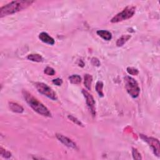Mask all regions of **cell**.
Masks as SVG:
<instances>
[{"label":"cell","instance_id":"cell-8","mask_svg":"<svg viewBox=\"0 0 160 160\" xmlns=\"http://www.w3.org/2000/svg\"><path fill=\"white\" fill-rule=\"evenodd\" d=\"M56 136L58 140L61 141L64 145L69 148H72V149L74 150H78V147H77V145H76L75 142H73L72 140H70L68 137H66V136H64L61 134H56Z\"/></svg>","mask_w":160,"mask_h":160},{"label":"cell","instance_id":"cell-16","mask_svg":"<svg viewBox=\"0 0 160 160\" xmlns=\"http://www.w3.org/2000/svg\"><path fill=\"white\" fill-rule=\"evenodd\" d=\"M103 83L102 81H98L96 84V90L97 93H98L99 96L101 97L104 96V93H103Z\"/></svg>","mask_w":160,"mask_h":160},{"label":"cell","instance_id":"cell-14","mask_svg":"<svg viewBox=\"0 0 160 160\" xmlns=\"http://www.w3.org/2000/svg\"><path fill=\"white\" fill-rule=\"evenodd\" d=\"M29 60H30L31 61L34 62H37V63H40L42 62L43 61V58L39 54H31L29 55L27 57Z\"/></svg>","mask_w":160,"mask_h":160},{"label":"cell","instance_id":"cell-18","mask_svg":"<svg viewBox=\"0 0 160 160\" xmlns=\"http://www.w3.org/2000/svg\"><path fill=\"white\" fill-rule=\"evenodd\" d=\"M126 70L128 74L131 75L136 76V75H138L139 73V71L138 70V69H136L134 67H128Z\"/></svg>","mask_w":160,"mask_h":160},{"label":"cell","instance_id":"cell-20","mask_svg":"<svg viewBox=\"0 0 160 160\" xmlns=\"http://www.w3.org/2000/svg\"><path fill=\"white\" fill-rule=\"evenodd\" d=\"M132 155H133V158L134 159H142L141 154L139 153V151L135 149V148H133Z\"/></svg>","mask_w":160,"mask_h":160},{"label":"cell","instance_id":"cell-17","mask_svg":"<svg viewBox=\"0 0 160 160\" xmlns=\"http://www.w3.org/2000/svg\"><path fill=\"white\" fill-rule=\"evenodd\" d=\"M0 155L5 158H9L11 156V153L9 151L3 149V147L0 148Z\"/></svg>","mask_w":160,"mask_h":160},{"label":"cell","instance_id":"cell-4","mask_svg":"<svg viewBox=\"0 0 160 160\" xmlns=\"http://www.w3.org/2000/svg\"><path fill=\"white\" fill-rule=\"evenodd\" d=\"M135 11L136 7H133V6H131V7L129 6V7L124 8L121 12L117 14L113 18L111 22L113 23H116L124 20H127L133 16L135 13Z\"/></svg>","mask_w":160,"mask_h":160},{"label":"cell","instance_id":"cell-6","mask_svg":"<svg viewBox=\"0 0 160 160\" xmlns=\"http://www.w3.org/2000/svg\"><path fill=\"white\" fill-rule=\"evenodd\" d=\"M141 138L143 139L145 141L150 145V146L152 148V150L155 153V155L158 157L160 155V148H159V141L157 139H155L151 137H147L145 135L140 134Z\"/></svg>","mask_w":160,"mask_h":160},{"label":"cell","instance_id":"cell-5","mask_svg":"<svg viewBox=\"0 0 160 160\" xmlns=\"http://www.w3.org/2000/svg\"><path fill=\"white\" fill-rule=\"evenodd\" d=\"M34 85L38 92L40 93L41 94H43V95L53 100H57L58 97L56 95V93L53 90L52 88H51L46 84H45L43 83L37 82L35 83Z\"/></svg>","mask_w":160,"mask_h":160},{"label":"cell","instance_id":"cell-12","mask_svg":"<svg viewBox=\"0 0 160 160\" xmlns=\"http://www.w3.org/2000/svg\"><path fill=\"white\" fill-rule=\"evenodd\" d=\"M93 82V77L91 75L86 74L85 76V80H84V84L87 90H91V85Z\"/></svg>","mask_w":160,"mask_h":160},{"label":"cell","instance_id":"cell-21","mask_svg":"<svg viewBox=\"0 0 160 160\" xmlns=\"http://www.w3.org/2000/svg\"><path fill=\"white\" fill-rule=\"evenodd\" d=\"M68 118H69V119L71 121H73L74 123H75L76 124H77V125L81 126H83V124L81 123V122L80 120H78V119H77L76 118L74 117V116H72V115H68Z\"/></svg>","mask_w":160,"mask_h":160},{"label":"cell","instance_id":"cell-10","mask_svg":"<svg viewBox=\"0 0 160 160\" xmlns=\"http://www.w3.org/2000/svg\"><path fill=\"white\" fill-rule=\"evenodd\" d=\"M9 107L11 111L14 113H22L24 111V109L21 105L15 102H9Z\"/></svg>","mask_w":160,"mask_h":160},{"label":"cell","instance_id":"cell-2","mask_svg":"<svg viewBox=\"0 0 160 160\" xmlns=\"http://www.w3.org/2000/svg\"><path fill=\"white\" fill-rule=\"evenodd\" d=\"M22 93L26 103L34 111L38 113V114L44 116H51V114L49 110L42 103H41L37 98L33 96V94L26 90H23Z\"/></svg>","mask_w":160,"mask_h":160},{"label":"cell","instance_id":"cell-11","mask_svg":"<svg viewBox=\"0 0 160 160\" xmlns=\"http://www.w3.org/2000/svg\"><path fill=\"white\" fill-rule=\"evenodd\" d=\"M97 34L101 38H102L103 39L106 41H110L112 38L111 33L106 30H98L97 32Z\"/></svg>","mask_w":160,"mask_h":160},{"label":"cell","instance_id":"cell-23","mask_svg":"<svg viewBox=\"0 0 160 160\" xmlns=\"http://www.w3.org/2000/svg\"><path fill=\"white\" fill-rule=\"evenodd\" d=\"M91 63L94 65V66H99L100 65V61H99L98 59H97L96 58H92Z\"/></svg>","mask_w":160,"mask_h":160},{"label":"cell","instance_id":"cell-13","mask_svg":"<svg viewBox=\"0 0 160 160\" xmlns=\"http://www.w3.org/2000/svg\"><path fill=\"white\" fill-rule=\"evenodd\" d=\"M132 38L131 35H123L116 41V45L118 47H121L125 44L127 41Z\"/></svg>","mask_w":160,"mask_h":160},{"label":"cell","instance_id":"cell-15","mask_svg":"<svg viewBox=\"0 0 160 160\" xmlns=\"http://www.w3.org/2000/svg\"><path fill=\"white\" fill-rule=\"evenodd\" d=\"M69 80L71 82V83L78 85L81 82V78L78 75H73L69 77Z\"/></svg>","mask_w":160,"mask_h":160},{"label":"cell","instance_id":"cell-9","mask_svg":"<svg viewBox=\"0 0 160 160\" xmlns=\"http://www.w3.org/2000/svg\"><path fill=\"white\" fill-rule=\"evenodd\" d=\"M39 38L41 41H43V43L50 45H53L55 43V39L51 37H50L48 33L45 32L41 33L39 34Z\"/></svg>","mask_w":160,"mask_h":160},{"label":"cell","instance_id":"cell-19","mask_svg":"<svg viewBox=\"0 0 160 160\" xmlns=\"http://www.w3.org/2000/svg\"><path fill=\"white\" fill-rule=\"evenodd\" d=\"M44 73L47 75L53 76L55 74V71L53 68L50 67V66H47L44 70Z\"/></svg>","mask_w":160,"mask_h":160},{"label":"cell","instance_id":"cell-22","mask_svg":"<svg viewBox=\"0 0 160 160\" xmlns=\"http://www.w3.org/2000/svg\"><path fill=\"white\" fill-rule=\"evenodd\" d=\"M53 83L55 85L60 86L63 84V80L60 78H56V79H54L53 80Z\"/></svg>","mask_w":160,"mask_h":160},{"label":"cell","instance_id":"cell-3","mask_svg":"<svg viewBox=\"0 0 160 160\" xmlns=\"http://www.w3.org/2000/svg\"><path fill=\"white\" fill-rule=\"evenodd\" d=\"M124 83L126 91L129 95L133 98L138 97L140 93V88L138 82L132 77L127 76L124 78Z\"/></svg>","mask_w":160,"mask_h":160},{"label":"cell","instance_id":"cell-1","mask_svg":"<svg viewBox=\"0 0 160 160\" xmlns=\"http://www.w3.org/2000/svg\"><path fill=\"white\" fill-rule=\"evenodd\" d=\"M34 3L33 1H13L3 6L0 9V18L20 12L28 8Z\"/></svg>","mask_w":160,"mask_h":160},{"label":"cell","instance_id":"cell-7","mask_svg":"<svg viewBox=\"0 0 160 160\" xmlns=\"http://www.w3.org/2000/svg\"><path fill=\"white\" fill-rule=\"evenodd\" d=\"M82 93L86 99V104L88 106V108H90L92 115L94 116L96 115V109H95V101H94V98L91 94L89 93L85 90H82Z\"/></svg>","mask_w":160,"mask_h":160}]
</instances>
